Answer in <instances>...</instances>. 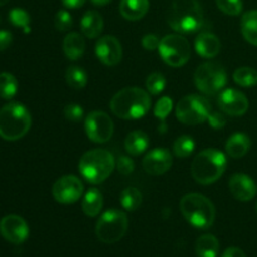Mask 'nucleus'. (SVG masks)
Instances as JSON below:
<instances>
[{
    "mask_svg": "<svg viewBox=\"0 0 257 257\" xmlns=\"http://www.w3.org/2000/svg\"><path fill=\"white\" fill-rule=\"evenodd\" d=\"M119 200L125 211H136L142 203V193L136 187H127L122 191Z\"/></svg>",
    "mask_w": 257,
    "mask_h": 257,
    "instance_id": "28",
    "label": "nucleus"
},
{
    "mask_svg": "<svg viewBox=\"0 0 257 257\" xmlns=\"http://www.w3.org/2000/svg\"><path fill=\"white\" fill-rule=\"evenodd\" d=\"M227 168L225 153L215 148L203 150L193 158L191 175L200 185H211L222 177Z\"/></svg>",
    "mask_w": 257,
    "mask_h": 257,
    "instance_id": "2",
    "label": "nucleus"
},
{
    "mask_svg": "<svg viewBox=\"0 0 257 257\" xmlns=\"http://www.w3.org/2000/svg\"><path fill=\"white\" fill-rule=\"evenodd\" d=\"M212 112L207 98L197 94L183 97L176 105V117L180 122L187 125H197L207 120Z\"/></svg>",
    "mask_w": 257,
    "mask_h": 257,
    "instance_id": "9",
    "label": "nucleus"
},
{
    "mask_svg": "<svg viewBox=\"0 0 257 257\" xmlns=\"http://www.w3.org/2000/svg\"><path fill=\"white\" fill-rule=\"evenodd\" d=\"M196 143L191 136H181L173 143V152L178 158H187L193 153Z\"/></svg>",
    "mask_w": 257,
    "mask_h": 257,
    "instance_id": "31",
    "label": "nucleus"
},
{
    "mask_svg": "<svg viewBox=\"0 0 257 257\" xmlns=\"http://www.w3.org/2000/svg\"><path fill=\"white\" fill-rule=\"evenodd\" d=\"M180 210L190 225L200 230H207L213 225L216 210L213 203L200 193H188L180 202Z\"/></svg>",
    "mask_w": 257,
    "mask_h": 257,
    "instance_id": "6",
    "label": "nucleus"
},
{
    "mask_svg": "<svg viewBox=\"0 0 257 257\" xmlns=\"http://www.w3.org/2000/svg\"><path fill=\"white\" fill-rule=\"evenodd\" d=\"M142 166L148 175H163L172 166V155L166 148H155L145 156Z\"/></svg>",
    "mask_w": 257,
    "mask_h": 257,
    "instance_id": "16",
    "label": "nucleus"
},
{
    "mask_svg": "<svg viewBox=\"0 0 257 257\" xmlns=\"http://www.w3.org/2000/svg\"><path fill=\"white\" fill-rule=\"evenodd\" d=\"M230 192L232 193L233 197L242 202L251 201L257 193V186L255 181L250 176L245 173H236L230 178L228 182Z\"/></svg>",
    "mask_w": 257,
    "mask_h": 257,
    "instance_id": "17",
    "label": "nucleus"
},
{
    "mask_svg": "<svg viewBox=\"0 0 257 257\" xmlns=\"http://www.w3.org/2000/svg\"><path fill=\"white\" fill-rule=\"evenodd\" d=\"M32 125V115L25 105L10 102L0 109V137L18 141L24 137Z\"/></svg>",
    "mask_w": 257,
    "mask_h": 257,
    "instance_id": "4",
    "label": "nucleus"
},
{
    "mask_svg": "<svg viewBox=\"0 0 257 257\" xmlns=\"http://www.w3.org/2000/svg\"><path fill=\"white\" fill-rule=\"evenodd\" d=\"M95 54L103 64L115 67L122 60V45L114 35H104L95 44Z\"/></svg>",
    "mask_w": 257,
    "mask_h": 257,
    "instance_id": "15",
    "label": "nucleus"
},
{
    "mask_svg": "<svg viewBox=\"0 0 257 257\" xmlns=\"http://www.w3.org/2000/svg\"><path fill=\"white\" fill-rule=\"evenodd\" d=\"M150 108V94L138 87L124 88L110 100V110L122 119H140L147 114Z\"/></svg>",
    "mask_w": 257,
    "mask_h": 257,
    "instance_id": "1",
    "label": "nucleus"
},
{
    "mask_svg": "<svg viewBox=\"0 0 257 257\" xmlns=\"http://www.w3.org/2000/svg\"><path fill=\"white\" fill-rule=\"evenodd\" d=\"M168 24L178 33H195L203 25V10L198 0H173Z\"/></svg>",
    "mask_w": 257,
    "mask_h": 257,
    "instance_id": "3",
    "label": "nucleus"
},
{
    "mask_svg": "<svg viewBox=\"0 0 257 257\" xmlns=\"http://www.w3.org/2000/svg\"><path fill=\"white\" fill-rule=\"evenodd\" d=\"M117 170L118 172L122 173V175L127 176L135 171V162H133L132 158L127 157V156H120L117 161Z\"/></svg>",
    "mask_w": 257,
    "mask_h": 257,
    "instance_id": "38",
    "label": "nucleus"
},
{
    "mask_svg": "<svg viewBox=\"0 0 257 257\" xmlns=\"http://www.w3.org/2000/svg\"><path fill=\"white\" fill-rule=\"evenodd\" d=\"M54 25L57 28V30L59 32H65V30L69 29L73 25V18L69 14V12L67 10H59V12L55 14L54 18Z\"/></svg>",
    "mask_w": 257,
    "mask_h": 257,
    "instance_id": "36",
    "label": "nucleus"
},
{
    "mask_svg": "<svg viewBox=\"0 0 257 257\" xmlns=\"http://www.w3.org/2000/svg\"><path fill=\"white\" fill-rule=\"evenodd\" d=\"M208 123L212 128L215 130H222L223 127L226 125V118L225 115L221 114L220 112H211L210 115L207 118Z\"/></svg>",
    "mask_w": 257,
    "mask_h": 257,
    "instance_id": "39",
    "label": "nucleus"
},
{
    "mask_svg": "<svg viewBox=\"0 0 257 257\" xmlns=\"http://www.w3.org/2000/svg\"><path fill=\"white\" fill-rule=\"evenodd\" d=\"M216 4L221 12L232 17L240 15L243 8L242 0H216Z\"/></svg>",
    "mask_w": 257,
    "mask_h": 257,
    "instance_id": "34",
    "label": "nucleus"
},
{
    "mask_svg": "<svg viewBox=\"0 0 257 257\" xmlns=\"http://www.w3.org/2000/svg\"><path fill=\"white\" fill-rule=\"evenodd\" d=\"M251 148V140L245 133H235L226 142V152L232 158H242Z\"/></svg>",
    "mask_w": 257,
    "mask_h": 257,
    "instance_id": "22",
    "label": "nucleus"
},
{
    "mask_svg": "<svg viewBox=\"0 0 257 257\" xmlns=\"http://www.w3.org/2000/svg\"><path fill=\"white\" fill-rule=\"evenodd\" d=\"M173 108V102L170 97H162L157 103H156V107L153 113H155L156 117L161 120H165L167 118V115L170 114L171 110Z\"/></svg>",
    "mask_w": 257,
    "mask_h": 257,
    "instance_id": "35",
    "label": "nucleus"
},
{
    "mask_svg": "<svg viewBox=\"0 0 257 257\" xmlns=\"http://www.w3.org/2000/svg\"><path fill=\"white\" fill-rule=\"evenodd\" d=\"M150 9L148 0H120L119 12L124 19L127 20H140L147 14Z\"/></svg>",
    "mask_w": 257,
    "mask_h": 257,
    "instance_id": "19",
    "label": "nucleus"
},
{
    "mask_svg": "<svg viewBox=\"0 0 257 257\" xmlns=\"http://www.w3.org/2000/svg\"><path fill=\"white\" fill-rule=\"evenodd\" d=\"M13 42V35L12 33L8 30H0V52L5 50L9 48V45Z\"/></svg>",
    "mask_w": 257,
    "mask_h": 257,
    "instance_id": "41",
    "label": "nucleus"
},
{
    "mask_svg": "<svg viewBox=\"0 0 257 257\" xmlns=\"http://www.w3.org/2000/svg\"><path fill=\"white\" fill-rule=\"evenodd\" d=\"M158 52L166 64L173 68L182 67L190 60V42L180 34H168L161 39Z\"/></svg>",
    "mask_w": 257,
    "mask_h": 257,
    "instance_id": "10",
    "label": "nucleus"
},
{
    "mask_svg": "<svg viewBox=\"0 0 257 257\" xmlns=\"http://www.w3.org/2000/svg\"><path fill=\"white\" fill-rule=\"evenodd\" d=\"M85 2H87V0H62L63 5L69 8V9H77V8L83 7Z\"/></svg>",
    "mask_w": 257,
    "mask_h": 257,
    "instance_id": "43",
    "label": "nucleus"
},
{
    "mask_svg": "<svg viewBox=\"0 0 257 257\" xmlns=\"http://www.w3.org/2000/svg\"><path fill=\"white\" fill-rule=\"evenodd\" d=\"M150 145V138L143 131H133L127 136L124 141V147L130 155L140 156L145 152Z\"/></svg>",
    "mask_w": 257,
    "mask_h": 257,
    "instance_id": "24",
    "label": "nucleus"
},
{
    "mask_svg": "<svg viewBox=\"0 0 257 257\" xmlns=\"http://www.w3.org/2000/svg\"><path fill=\"white\" fill-rule=\"evenodd\" d=\"M18 92V80L10 73H0V98L12 99Z\"/></svg>",
    "mask_w": 257,
    "mask_h": 257,
    "instance_id": "30",
    "label": "nucleus"
},
{
    "mask_svg": "<svg viewBox=\"0 0 257 257\" xmlns=\"http://www.w3.org/2000/svg\"><path fill=\"white\" fill-rule=\"evenodd\" d=\"M84 187L83 183L77 176L68 175L60 177L53 186V197L57 202L63 205H70L74 203L82 197Z\"/></svg>",
    "mask_w": 257,
    "mask_h": 257,
    "instance_id": "12",
    "label": "nucleus"
},
{
    "mask_svg": "<svg viewBox=\"0 0 257 257\" xmlns=\"http://www.w3.org/2000/svg\"><path fill=\"white\" fill-rule=\"evenodd\" d=\"M0 233L10 243L20 245L29 236V227L24 218L17 215H8L0 221Z\"/></svg>",
    "mask_w": 257,
    "mask_h": 257,
    "instance_id": "13",
    "label": "nucleus"
},
{
    "mask_svg": "<svg viewBox=\"0 0 257 257\" xmlns=\"http://www.w3.org/2000/svg\"><path fill=\"white\" fill-rule=\"evenodd\" d=\"M241 33L246 42L257 47V10L245 13L241 19Z\"/></svg>",
    "mask_w": 257,
    "mask_h": 257,
    "instance_id": "26",
    "label": "nucleus"
},
{
    "mask_svg": "<svg viewBox=\"0 0 257 257\" xmlns=\"http://www.w3.org/2000/svg\"><path fill=\"white\" fill-rule=\"evenodd\" d=\"M90 2H92L94 5H99V7H102V5H105L108 4V3H110L112 0H90Z\"/></svg>",
    "mask_w": 257,
    "mask_h": 257,
    "instance_id": "44",
    "label": "nucleus"
},
{
    "mask_svg": "<svg viewBox=\"0 0 257 257\" xmlns=\"http://www.w3.org/2000/svg\"><path fill=\"white\" fill-rule=\"evenodd\" d=\"M195 84L205 94H217L227 84V73L220 63H203L195 72Z\"/></svg>",
    "mask_w": 257,
    "mask_h": 257,
    "instance_id": "8",
    "label": "nucleus"
},
{
    "mask_svg": "<svg viewBox=\"0 0 257 257\" xmlns=\"http://www.w3.org/2000/svg\"><path fill=\"white\" fill-rule=\"evenodd\" d=\"M9 20L13 25L22 28L25 33L30 32V17L22 8H14L9 12Z\"/></svg>",
    "mask_w": 257,
    "mask_h": 257,
    "instance_id": "32",
    "label": "nucleus"
},
{
    "mask_svg": "<svg viewBox=\"0 0 257 257\" xmlns=\"http://www.w3.org/2000/svg\"><path fill=\"white\" fill-rule=\"evenodd\" d=\"M128 230V217L119 210L103 213L95 225V235L103 243H115L124 237Z\"/></svg>",
    "mask_w": 257,
    "mask_h": 257,
    "instance_id": "7",
    "label": "nucleus"
},
{
    "mask_svg": "<svg viewBox=\"0 0 257 257\" xmlns=\"http://www.w3.org/2000/svg\"><path fill=\"white\" fill-rule=\"evenodd\" d=\"M233 80L240 87H255V85H257V70L251 67L238 68L233 73Z\"/></svg>",
    "mask_w": 257,
    "mask_h": 257,
    "instance_id": "29",
    "label": "nucleus"
},
{
    "mask_svg": "<svg viewBox=\"0 0 257 257\" xmlns=\"http://www.w3.org/2000/svg\"><path fill=\"white\" fill-rule=\"evenodd\" d=\"M84 112L79 104H68L64 108V117L72 122H79L82 120Z\"/></svg>",
    "mask_w": 257,
    "mask_h": 257,
    "instance_id": "37",
    "label": "nucleus"
},
{
    "mask_svg": "<svg viewBox=\"0 0 257 257\" xmlns=\"http://www.w3.org/2000/svg\"><path fill=\"white\" fill-rule=\"evenodd\" d=\"M7 3H9V0H0V7H3V5H5Z\"/></svg>",
    "mask_w": 257,
    "mask_h": 257,
    "instance_id": "45",
    "label": "nucleus"
},
{
    "mask_svg": "<svg viewBox=\"0 0 257 257\" xmlns=\"http://www.w3.org/2000/svg\"><path fill=\"white\" fill-rule=\"evenodd\" d=\"M196 52L202 58H215L221 50V42L215 34L210 32H203L196 38Z\"/></svg>",
    "mask_w": 257,
    "mask_h": 257,
    "instance_id": "18",
    "label": "nucleus"
},
{
    "mask_svg": "<svg viewBox=\"0 0 257 257\" xmlns=\"http://www.w3.org/2000/svg\"><path fill=\"white\" fill-rule=\"evenodd\" d=\"M85 133L88 138L95 143H105L112 138L114 123L112 118L102 110H94L85 118Z\"/></svg>",
    "mask_w": 257,
    "mask_h": 257,
    "instance_id": "11",
    "label": "nucleus"
},
{
    "mask_svg": "<svg viewBox=\"0 0 257 257\" xmlns=\"http://www.w3.org/2000/svg\"><path fill=\"white\" fill-rule=\"evenodd\" d=\"M220 251V242L213 235H202L196 242V255L197 257H217Z\"/></svg>",
    "mask_w": 257,
    "mask_h": 257,
    "instance_id": "25",
    "label": "nucleus"
},
{
    "mask_svg": "<svg viewBox=\"0 0 257 257\" xmlns=\"http://www.w3.org/2000/svg\"><path fill=\"white\" fill-rule=\"evenodd\" d=\"M63 50L68 59L77 60L85 52V40L79 33H69L63 40Z\"/></svg>",
    "mask_w": 257,
    "mask_h": 257,
    "instance_id": "21",
    "label": "nucleus"
},
{
    "mask_svg": "<svg viewBox=\"0 0 257 257\" xmlns=\"http://www.w3.org/2000/svg\"><path fill=\"white\" fill-rule=\"evenodd\" d=\"M218 105L226 114L238 117L247 112L250 103H248L247 97L242 92L233 89V88H227L220 93Z\"/></svg>",
    "mask_w": 257,
    "mask_h": 257,
    "instance_id": "14",
    "label": "nucleus"
},
{
    "mask_svg": "<svg viewBox=\"0 0 257 257\" xmlns=\"http://www.w3.org/2000/svg\"><path fill=\"white\" fill-rule=\"evenodd\" d=\"M221 257H247V256H246V253L243 252L241 248L230 247L222 253V256H221Z\"/></svg>",
    "mask_w": 257,
    "mask_h": 257,
    "instance_id": "42",
    "label": "nucleus"
},
{
    "mask_svg": "<svg viewBox=\"0 0 257 257\" xmlns=\"http://www.w3.org/2000/svg\"><path fill=\"white\" fill-rule=\"evenodd\" d=\"M160 42L158 37L156 34H146L142 38V45L146 50H156L160 47Z\"/></svg>",
    "mask_w": 257,
    "mask_h": 257,
    "instance_id": "40",
    "label": "nucleus"
},
{
    "mask_svg": "<svg viewBox=\"0 0 257 257\" xmlns=\"http://www.w3.org/2000/svg\"><path fill=\"white\" fill-rule=\"evenodd\" d=\"M65 82L73 89H83L88 83V74L83 68L72 65L65 72Z\"/></svg>",
    "mask_w": 257,
    "mask_h": 257,
    "instance_id": "27",
    "label": "nucleus"
},
{
    "mask_svg": "<svg viewBox=\"0 0 257 257\" xmlns=\"http://www.w3.org/2000/svg\"><path fill=\"white\" fill-rule=\"evenodd\" d=\"M0 22H2V19H0Z\"/></svg>",
    "mask_w": 257,
    "mask_h": 257,
    "instance_id": "46",
    "label": "nucleus"
},
{
    "mask_svg": "<svg viewBox=\"0 0 257 257\" xmlns=\"http://www.w3.org/2000/svg\"><path fill=\"white\" fill-rule=\"evenodd\" d=\"M103 18L95 10H89L83 15L82 20H80V29L82 33L89 39L99 37V34L103 30Z\"/></svg>",
    "mask_w": 257,
    "mask_h": 257,
    "instance_id": "20",
    "label": "nucleus"
},
{
    "mask_svg": "<svg viewBox=\"0 0 257 257\" xmlns=\"http://www.w3.org/2000/svg\"><path fill=\"white\" fill-rule=\"evenodd\" d=\"M166 84H167V82H166L165 75L161 74V73H152V74L148 75L147 80H146V88L153 95L162 93L166 88Z\"/></svg>",
    "mask_w": 257,
    "mask_h": 257,
    "instance_id": "33",
    "label": "nucleus"
},
{
    "mask_svg": "<svg viewBox=\"0 0 257 257\" xmlns=\"http://www.w3.org/2000/svg\"><path fill=\"white\" fill-rule=\"evenodd\" d=\"M78 167L87 182L98 185L112 175L115 168V161L109 151L97 148L85 152L80 158Z\"/></svg>",
    "mask_w": 257,
    "mask_h": 257,
    "instance_id": "5",
    "label": "nucleus"
},
{
    "mask_svg": "<svg viewBox=\"0 0 257 257\" xmlns=\"http://www.w3.org/2000/svg\"><path fill=\"white\" fill-rule=\"evenodd\" d=\"M103 207V195L98 188H89L82 201V210L88 217H97Z\"/></svg>",
    "mask_w": 257,
    "mask_h": 257,
    "instance_id": "23",
    "label": "nucleus"
}]
</instances>
